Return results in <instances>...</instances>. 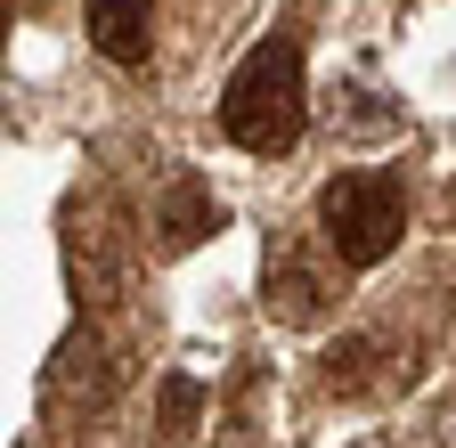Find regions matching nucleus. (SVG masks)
<instances>
[{"label":"nucleus","instance_id":"obj_1","mask_svg":"<svg viewBox=\"0 0 456 448\" xmlns=\"http://www.w3.org/2000/svg\"><path fill=\"white\" fill-rule=\"evenodd\" d=\"M302 115H310V98H302V49L294 41H261L253 58L237 66V82H228L220 98V131L237 139L245 155H285L302 139Z\"/></svg>","mask_w":456,"mask_h":448},{"label":"nucleus","instance_id":"obj_3","mask_svg":"<svg viewBox=\"0 0 456 448\" xmlns=\"http://www.w3.org/2000/svg\"><path fill=\"white\" fill-rule=\"evenodd\" d=\"M220 229V204H212V188H196V180H171L163 188V204H155V253H188V245H204Z\"/></svg>","mask_w":456,"mask_h":448},{"label":"nucleus","instance_id":"obj_5","mask_svg":"<svg viewBox=\"0 0 456 448\" xmlns=\"http://www.w3.org/2000/svg\"><path fill=\"white\" fill-rule=\"evenodd\" d=\"M269 310H277V318H294V326L326 318V286H318V269H302L294 253L269 261Z\"/></svg>","mask_w":456,"mask_h":448},{"label":"nucleus","instance_id":"obj_4","mask_svg":"<svg viewBox=\"0 0 456 448\" xmlns=\"http://www.w3.org/2000/svg\"><path fill=\"white\" fill-rule=\"evenodd\" d=\"M90 41H98V58L139 66L155 41V0H90Z\"/></svg>","mask_w":456,"mask_h":448},{"label":"nucleus","instance_id":"obj_2","mask_svg":"<svg viewBox=\"0 0 456 448\" xmlns=\"http://www.w3.org/2000/svg\"><path fill=\"white\" fill-rule=\"evenodd\" d=\"M318 229H326V245L351 269H375L399 245V229H408V188H399L391 172H342L318 196Z\"/></svg>","mask_w":456,"mask_h":448},{"label":"nucleus","instance_id":"obj_8","mask_svg":"<svg viewBox=\"0 0 456 448\" xmlns=\"http://www.w3.org/2000/svg\"><path fill=\"white\" fill-rule=\"evenodd\" d=\"M448 448H456V408H448Z\"/></svg>","mask_w":456,"mask_h":448},{"label":"nucleus","instance_id":"obj_7","mask_svg":"<svg viewBox=\"0 0 456 448\" xmlns=\"http://www.w3.org/2000/svg\"><path fill=\"white\" fill-rule=\"evenodd\" d=\"M188 416H196V383H188V375H171V383H163V432L180 440V432H188Z\"/></svg>","mask_w":456,"mask_h":448},{"label":"nucleus","instance_id":"obj_6","mask_svg":"<svg viewBox=\"0 0 456 448\" xmlns=\"http://www.w3.org/2000/svg\"><path fill=\"white\" fill-rule=\"evenodd\" d=\"M49 391H57V400H74V391H82V400H106V367H98V343H90V334H74V343L57 351Z\"/></svg>","mask_w":456,"mask_h":448}]
</instances>
